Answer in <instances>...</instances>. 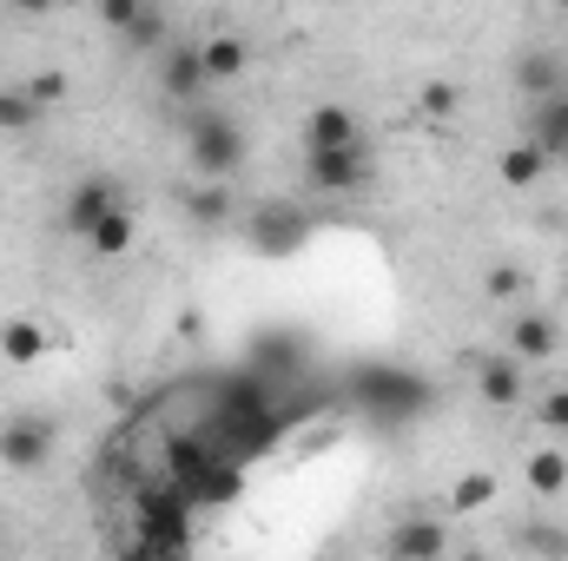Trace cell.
<instances>
[{
	"instance_id": "1",
	"label": "cell",
	"mask_w": 568,
	"mask_h": 561,
	"mask_svg": "<svg viewBox=\"0 0 568 561\" xmlns=\"http://www.w3.org/2000/svg\"><path fill=\"white\" fill-rule=\"evenodd\" d=\"M185 159L205 185H232L239 165H245V133L232 126V113H212V106H192L185 113Z\"/></svg>"
},
{
	"instance_id": "2",
	"label": "cell",
	"mask_w": 568,
	"mask_h": 561,
	"mask_svg": "<svg viewBox=\"0 0 568 561\" xmlns=\"http://www.w3.org/2000/svg\"><path fill=\"white\" fill-rule=\"evenodd\" d=\"M357 397H364V410L371 417H390V422H410L429 410V384L417 370H384V364H371V370H357Z\"/></svg>"
},
{
	"instance_id": "3",
	"label": "cell",
	"mask_w": 568,
	"mask_h": 561,
	"mask_svg": "<svg viewBox=\"0 0 568 561\" xmlns=\"http://www.w3.org/2000/svg\"><path fill=\"white\" fill-rule=\"evenodd\" d=\"M140 549H152L165 561H185V549H192V496L185 489H159L140 509Z\"/></svg>"
},
{
	"instance_id": "4",
	"label": "cell",
	"mask_w": 568,
	"mask_h": 561,
	"mask_svg": "<svg viewBox=\"0 0 568 561\" xmlns=\"http://www.w3.org/2000/svg\"><path fill=\"white\" fill-rule=\"evenodd\" d=\"M120 205H126V192H120L106 172H87V178L67 192V205H60V225H67L73 238H93V225H106Z\"/></svg>"
},
{
	"instance_id": "5",
	"label": "cell",
	"mask_w": 568,
	"mask_h": 561,
	"mask_svg": "<svg viewBox=\"0 0 568 561\" xmlns=\"http://www.w3.org/2000/svg\"><path fill=\"white\" fill-rule=\"evenodd\" d=\"M304 178L324 192V198H351L371 185V145H351V152H304Z\"/></svg>"
},
{
	"instance_id": "6",
	"label": "cell",
	"mask_w": 568,
	"mask_h": 561,
	"mask_svg": "<svg viewBox=\"0 0 568 561\" xmlns=\"http://www.w3.org/2000/svg\"><path fill=\"white\" fill-rule=\"evenodd\" d=\"M47 456H53V422L47 417H7L0 422V462H7L13 476L47 469Z\"/></svg>"
},
{
	"instance_id": "7",
	"label": "cell",
	"mask_w": 568,
	"mask_h": 561,
	"mask_svg": "<svg viewBox=\"0 0 568 561\" xmlns=\"http://www.w3.org/2000/svg\"><path fill=\"white\" fill-rule=\"evenodd\" d=\"M159 86H165V100H179V113H192L199 100H205V60H199V47L192 40H172L165 53H159Z\"/></svg>"
},
{
	"instance_id": "8",
	"label": "cell",
	"mask_w": 568,
	"mask_h": 561,
	"mask_svg": "<svg viewBox=\"0 0 568 561\" xmlns=\"http://www.w3.org/2000/svg\"><path fill=\"white\" fill-rule=\"evenodd\" d=\"M562 350V324L549 317V310H516L509 317V357L529 370V364H549Z\"/></svg>"
},
{
	"instance_id": "9",
	"label": "cell",
	"mask_w": 568,
	"mask_h": 561,
	"mask_svg": "<svg viewBox=\"0 0 568 561\" xmlns=\"http://www.w3.org/2000/svg\"><path fill=\"white\" fill-rule=\"evenodd\" d=\"M304 212H291V205H258L252 212V252H265V258H291L297 245H304Z\"/></svg>"
},
{
	"instance_id": "10",
	"label": "cell",
	"mask_w": 568,
	"mask_h": 561,
	"mask_svg": "<svg viewBox=\"0 0 568 561\" xmlns=\"http://www.w3.org/2000/svg\"><path fill=\"white\" fill-rule=\"evenodd\" d=\"M351 145H364V126H357V113L351 106H311L304 113V152H351Z\"/></svg>"
},
{
	"instance_id": "11",
	"label": "cell",
	"mask_w": 568,
	"mask_h": 561,
	"mask_svg": "<svg viewBox=\"0 0 568 561\" xmlns=\"http://www.w3.org/2000/svg\"><path fill=\"white\" fill-rule=\"evenodd\" d=\"M443 549H449L443 516H404L390 529V561H443Z\"/></svg>"
},
{
	"instance_id": "12",
	"label": "cell",
	"mask_w": 568,
	"mask_h": 561,
	"mask_svg": "<svg viewBox=\"0 0 568 561\" xmlns=\"http://www.w3.org/2000/svg\"><path fill=\"white\" fill-rule=\"evenodd\" d=\"M516 86H523V100H529V106H536V100H556V93H568L562 53H549V47H529V53L516 60Z\"/></svg>"
},
{
	"instance_id": "13",
	"label": "cell",
	"mask_w": 568,
	"mask_h": 561,
	"mask_svg": "<svg viewBox=\"0 0 568 561\" xmlns=\"http://www.w3.org/2000/svg\"><path fill=\"white\" fill-rule=\"evenodd\" d=\"M529 145H536L549 165H568V93L529 106Z\"/></svg>"
},
{
	"instance_id": "14",
	"label": "cell",
	"mask_w": 568,
	"mask_h": 561,
	"mask_svg": "<svg viewBox=\"0 0 568 561\" xmlns=\"http://www.w3.org/2000/svg\"><path fill=\"white\" fill-rule=\"evenodd\" d=\"M476 390H483V404L516 410L523 404V364L516 357H476Z\"/></svg>"
},
{
	"instance_id": "15",
	"label": "cell",
	"mask_w": 568,
	"mask_h": 561,
	"mask_svg": "<svg viewBox=\"0 0 568 561\" xmlns=\"http://www.w3.org/2000/svg\"><path fill=\"white\" fill-rule=\"evenodd\" d=\"M0 357H7L13 370L40 364V357H47V324H40V317H7V324H0Z\"/></svg>"
},
{
	"instance_id": "16",
	"label": "cell",
	"mask_w": 568,
	"mask_h": 561,
	"mask_svg": "<svg viewBox=\"0 0 568 561\" xmlns=\"http://www.w3.org/2000/svg\"><path fill=\"white\" fill-rule=\"evenodd\" d=\"M489 502H496V476H489V469H463V476L449 482L443 516H449V522H463V516H483Z\"/></svg>"
},
{
	"instance_id": "17",
	"label": "cell",
	"mask_w": 568,
	"mask_h": 561,
	"mask_svg": "<svg viewBox=\"0 0 568 561\" xmlns=\"http://www.w3.org/2000/svg\"><path fill=\"white\" fill-rule=\"evenodd\" d=\"M496 178H503L509 192H536V185L549 178V159H542V152H536L529 140H516L509 152H503V159H496Z\"/></svg>"
},
{
	"instance_id": "18",
	"label": "cell",
	"mask_w": 568,
	"mask_h": 561,
	"mask_svg": "<svg viewBox=\"0 0 568 561\" xmlns=\"http://www.w3.org/2000/svg\"><path fill=\"white\" fill-rule=\"evenodd\" d=\"M199 60H205V80H239L245 60H252V47L239 33H212V40H199Z\"/></svg>"
},
{
	"instance_id": "19",
	"label": "cell",
	"mask_w": 568,
	"mask_h": 561,
	"mask_svg": "<svg viewBox=\"0 0 568 561\" xmlns=\"http://www.w3.org/2000/svg\"><path fill=\"white\" fill-rule=\"evenodd\" d=\"M179 212H185L192 225H225V218H232V185H205V178H199V185L179 192Z\"/></svg>"
},
{
	"instance_id": "20",
	"label": "cell",
	"mask_w": 568,
	"mask_h": 561,
	"mask_svg": "<svg viewBox=\"0 0 568 561\" xmlns=\"http://www.w3.org/2000/svg\"><path fill=\"white\" fill-rule=\"evenodd\" d=\"M133 238H140V218H133V205H120L106 225H93L87 252H93V258H126V252H133Z\"/></svg>"
},
{
	"instance_id": "21",
	"label": "cell",
	"mask_w": 568,
	"mask_h": 561,
	"mask_svg": "<svg viewBox=\"0 0 568 561\" xmlns=\"http://www.w3.org/2000/svg\"><path fill=\"white\" fill-rule=\"evenodd\" d=\"M185 496H192V502H239V496H245V476H239V462H212Z\"/></svg>"
},
{
	"instance_id": "22",
	"label": "cell",
	"mask_w": 568,
	"mask_h": 561,
	"mask_svg": "<svg viewBox=\"0 0 568 561\" xmlns=\"http://www.w3.org/2000/svg\"><path fill=\"white\" fill-rule=\"evenodd\" d=\"M523 476H529L536 496H562L568 489V449H536V456L523 462Z\"/></svg>"
},
{
	"instance_id": "23",
	"label": "cell",
	"mask_w": 568,
	"mask_h": 561,
	"mask_svg": "<svg viewBox=\"0 0 568 561\" xmlns=\"http://www.w3.org/2000/svg\"><path fill=\"white\" fill-rule=\"evenodd\" d=\"M20 93H27L40 113H53V106H67V100H73V80H67V73H53V67H40V73H27V80H20Z\"/></svg>"
},
{
	"instance_id": "24",
	"label": "cell",
	"mask_w": 568,
	"mask_h": 561,
	"mask_svg": "<svg viewBox=\"0 0 568 561\" xmlns=\"http://www.w3.org/2000/svg\"><path fill=\"white\" fill-rule=\"evenodd\" d=\"M120 40H126V53H165V47H172V40H165V13H159V7H145Z\"/></svg>"
},
{
	"instance_id": "25",
	"label": "cell",
	"mask_w": 568,
	"mask_h": 561,
	"mask_svg": "<svg viewBox=\"0 0 568 561\" xmlns=\"http://www.w3.org/2000/svg\"><path fill=\"white\" fill-rule=\"evenodd\" d=\"M523 549L542 555V561H568V529L562 522H529V529H523Z\"/></svg>"
},
{
	"instance_id": "26",
	"label": "cell",
	"mask_w": 568,
	"mask_h": 561,
	"mask_svg": "<svg viewBox=\"0 0 568 561\" xmlns=\"http://www.w3.org/2000/svg\"><path fill=\"white\" fill-rule=\"evenodd\" d=\"M27 126H40V106L20 86H0V133H27Z\"/></svg>"
},
{
	"instance_id": "27",
	"label": "cell",
	"mask_w": 568,
	"mask_h": 561,
	"mask_svg": "<svg viewBox=\"0 0 568 561\" xmlns=\"http://www.w3.org/2000/svg\"><path fill=\"white\" fill-rule=\"evenodd\" d=\"M417 106H424L429 120H449V113L463 106V86H456V80H424V93H417Z\"/></svg>"
},
{
	"instance_id": "28",
	"label": "cell",
	"mask_w": 568,
	"mask_h": 561,
	"mask_svg": "<svg viewBox=\"0 0 568 561\" xmlns=\"http://www.w3.org/2000/svg\"><path fill=\"white\" fill-rule=\"evenodd\" d=\"M483 290H489L496 304H516V290H523V272H516V265H489V278H483Z\"/></svg>"
},
{
	"instance_id": "29",
	"label": "cell",
	"mask_w": 568,
	"mask_h": 561,
	"mask_svg": "<svg viewBox=\"0 0 568 561\" xmlns=\"http://www.w3.org/2000/svg\"><path fill=\"white\" fill-rule=\"evenodd\" d=\"M140 13H145V0H100V20H106L113 33H126V27H133Z\"/></svg>"
},
{
	"instance_id": "30",
	"label": "cell",
	"mask_w": 568,
	"mask_h": 561,
	"mask_svg": "<svg viewBox=\"0 0 568 561\" xmlns=\"http://www.w3.org/2000/svg\"><path fill=\"white\" fill-rule=\"evenodd\" d=\"M536 417H542V429H549V436H568V390H549Z\"/></svg>"
},
{
	"instance_id": "31",
	"label": "cell",
	"mask_w": 568,
	"mask_h": 561,
	"mask_svg": "<svg viewBox=\"0 0 568 561\" xmlns=\"http://www.w3.org/2000/svg\"><path fill=\"white\" fill-rule=\"evenodd\" d=\"M449 561H489V555H476V549H469V555H449Z\"/></svg>"
}]
</instances>
